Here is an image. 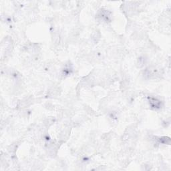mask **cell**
<instances>
[{
    "mask_svg": "<svg viewBox=\"0 0 171 171\" xmlns=\"http://www.w3.org/2000/svg\"><path fill=\"white\" fill-rule=\"evenodd\" d=\"M149 103L152 108L158 109L161 107V101L154 98H149Z\"/></svg>",
    "mask_w": 171,
    "mask_h": 171,
    "instance_id": "cell-1",
    "label": "cell"
}]
</instances>
